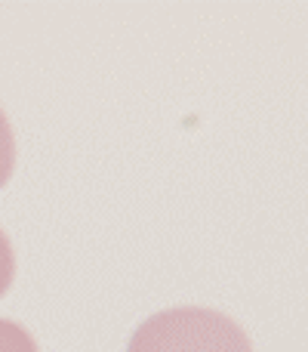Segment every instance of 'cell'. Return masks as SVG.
Wrapping results in <instances>:
<instances>
[{"instance_id":"cell-1","label":"cell","mask_w":308,"mask_h":352,"mask_svg":"<svg viewBox=\"0 0 308 352\" xmlns=\"http://www.w3.org/2000/svg\"><path fill=\"white\" fill-rule=\"evenodd\" d=\"M127 352H253L237 322L200 306L154 312L130 337Z\"/></svg>"},{"instance_id":"cell-2","label":"cell","mask_w":308,"mask_h":352,"mask_svg":"<svg viewBox=\"0 0 308 352\" xmlns=\"http://www.w3.org/2000/svg\"><path fill=\"white\" fill-rule=\"evenodd\" d=\"M0 352H37V343L22 324L0 318Z\"/></svg>"},{"instance_id":"cell-3","label":"cell","mask_w":308,"mask_h":352,"mask_svg":"<svg viewBox=\"0 0 308 352\" xmlns=\"http://www.w3.org/2000/svg\"><path fill=\"white\" fill-rule=\"evenodd\" d=\"M12 164H16V140H12V127L0 109V188L10 182Z\"/></svg>"},{"instance_id":"cell-4","label":"cell","mask_w":308,"mask_h":352,"mask_svg":"<svg viewBox=\"0 0 308 352\" xmlns=\"http://www.w3.org/2000/svg\"><path fill=\"white\" fill-rule=\"evenodd\" d=\"M12 275H16V256H12L10 238H6V235H3V229H0V297H3V294L10 291Z\"/></svg>"}]
</instances>
